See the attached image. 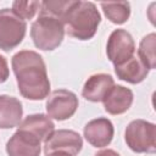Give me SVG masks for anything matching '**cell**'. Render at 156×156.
<instances>
[{"mask_svg":"<svg viewBox=\"0 0 156 156\" xmlns=\"http://www.w3.org/2000/svg\"><path fill=\"white\" fill-rule=\"evenodd\" d=\"M12 69L21 95L28 100H43L50 91V80L43 57L32 50H22L12 56Z\"/></svg>","mask_w":156,"mask_h":156,"instance_id":"6da1fadb","label":"cell"},{"mask_svg":"<svg viewBox=\"0 0 156 156\" xmlns=\"http://www.w3.org/2000/svg\"><path fill=\"white\" fill-rule=\"evenodd\" d=\"M100 22L101 16L95 4L78 0L65 17V32L78 40H88L95 35Z\"/></svg>","mask_w":156,"mask_h":156,"instance_id":"7a4b0ae2","label":"cell"},{"mask_svg":"<svg viewBox=\"0 0 156 156\" xmlns=\"http://www.w3.org/2000/svg\"><path fill=\"white\" fill-rule=\"evenodd\" d=\"M30 37L38 49L43 51L55 50L63 40L65 24L52 16L39 15L30 27Z\"/></svg>","mask_w":156,"mask_h":156,"instance_id":"3957f363","label":"cell"},{"mask_svg":"<svg viewBox=\"0 0 156 156\" xmlns=\"http://www.w3.org/2000/svg\"><path fill=\"white\" fill-rule=\"evenodd\" d=\"M124 140L134 152L152 154L156 150V126L145 119H134L126 128Z\"/></svg>","mask_w":156,"mask_h":156,"instance_id":"277c9868","label":"cell"},{"mask_svg":"<svg viewBox=\"0 0 156 156\" xmlns=\"http://www.w3.org/2000/svg\"><path fill=\"white\" fill-rule=\"evenodd\" d=\"M27 23L11 9L0 10V49L10 51L18 46L26 35Z\"/></svg>","mask_w":156,"mask_h":156,"instance_id":"5b68a950","label":"cell"},{"mask_svg":"<svg viewBox=\"0 0 156 156\" xmlns=\"http://www.w3.org/2000/svg\"><path fill=\"white\" fill-rule=\"evenodd\" d=\"M46 100V113L50 118L57 121H65L72 117L78 108V98L74 93L66 89L54 90L48 95Z\"/></svg>","mask_w":156,"mask_h":156,"instance_id":"8992f818","label":"cell"},{"mask_svg":"<svg viewBox=\"0 0 156 156\" xmlns=\"http://www.w3.org/2000/svg\"><path fill=\"white\" fill-rule=\"evenodd\" d=\"M135 52V43L130 33L126 29H115L106 44L107 58L115 65H121L129 60Z\"/></svg>","mask_w":156,"mask_h":156,"instance_id":"52a82bcc","label":"cell"},{"mask_svg":"<svg viewBox=\"0 0 156 156\" xmlns=\"http://www.w3.org/2000/svg\"><path fill=\"white\" fill-rule=\"evenodd\" d=\"M82 146L83 139L77 132L69 129H58L54 130L45 140L44 152L45 155H49L51 152L63 151L76 156L82 150Z\"/></svg>","mask_w":156,"mask_h":156,"instance_id":"ba28073f","label":"cell"},{"mask_svg":"<svg viewBox=\"0 0 156 156\" xmlns=\"http://www.w3.org/2000/svg\"><path fill=\"white\" fill-rule=\"evenodd\" d=\"M84 138L94 147L107 146L113 138V124L105 117H99L88 122L83 129Z\"/></svg>","mask_w":156,"mask_h":156,"instance_id":"9c48e42d","label":"cell"},{"mask_svg":"<svg viewBox=\"0 0 156 156\" xmlns=\"http://www.w3.org/2000/svg\"><path fill=\"white\" fill-rule=\"evenodd\" d=\"M41 141L34 135L17 129L6 144L9 156H39Z\"/></svg>","mask_w":156,"mask_h":156,"instance_id":"30bf717a","label":"cell"},{"mask_svg":"<svg viewBox=\"0 0 156 156\" xmlns=\"http://www.w3.org/2000/svg\"><path fill=\"white\" fill-rule=\"evenodd\" d=\"M133 91L123 85H113L104 98V108L110 115H122L133 104Z\"/></svg>","mask_w":156,"mask_h":156,"instance_id":"8fae6325","label":"cell"},{"mask_svg":"<svg viewBox=\"0 0 156 156\" xmlns=\"http://www.w3.org/2000/svg\"><path fill=\"white\" fill-rule=\"evenodd\" d=\"M113 85L115 82L110 74L96 73L87 79L82 90V95L85 100H89L91 102H100L104 100V98Z\"/></svg>","mask_w":156,"mask_h":156,"instance_id":"7c38bea8","label":"cell"},{"mask_svg":"<svg viewBox=\"0 0 156 156\" xmlns=\"http://www.w3.org/2000/svg\"><path fill=\"white\" fill-rule=\"evenodd\" d=\"M17 129L24 130L34 135L40 141H45L48 136L55 130V124L49 116L43 113H34V115L27 116L18 124Z\"/></svg>","mask_w":156,"mask_h":156,"instance_id":"4fadbf2b","label":"cell"},{"mask_svg":"<svg viewBox=\"0 0 156 156\" xmlns=\"http://www.w3.org/2000/svg\"><path fill=\"white\" fill-rule=\"evenodd\" d=\"M23 115L22 104L17 98L0 95V128L10 129L21 123Z\"/></svg>","mask_w":156,"mask_h":156,"instance_id":"5bb4252c","label":"cell"},{"mask_svg":"<svg viewBox=\"0 0 156 156\" xmlns=\"http://www.w3.org/2000/svg\"><path fill=\"white\" fill-rule=\"evenodd\" d=\"M115 72L117 74V78L130 84H138L143 82L149 74L147 67L141 62L138 55H133L126 62L115 66Z\"/></svg>","mask_w":156,"mask_h":156,"instance_id":"9a60e30c","label":"cell"},{"mask_svg":"<svg viewBox=\"0 0 156 156\" xmlns=\"http://www.w3.org/2000/svg\"><path fill=\"white\" fill-rule=\"evenodd\" d=\"M101 9L107 20L115 24H123L130 16V4L128 1L101 2Z\"/></svg>","mask_w":156,"mask_h":156,"instance_id":"2e32d148","label":"cell"},{"mask_svg":"<svg viewBox=\"0 0 156 156\" xmlns=\"http://www.w3.org/2000/svg\"><path fill=\"white\" fill-rule=\"evenodd\" d=\"M74 0H46L40 2L39 15L52 16L60 21H65V17L69 9L73 6Z\"/></svg>","mask_w":156,"mask_h":156,"instance_id":"e0dca14e","label":"cell"},{"mask_svg":"<svg viewBox=\"0 0 156 156\" xmlns=\"http://www.w3.org/2000/svg\"><path fill=\"white\" fill-rule=\"evenodd\" d=\"M155 46H156V34L155 33H150V34L145 35L139 44L138 57L147 67V69H154L156 66Z\"/></svg>","mask_w":156,"mask_h":156,"instance_id":"ac0fdd59","label":"cell"},{"mask_svg":"<svg viewBox=\"0 0 156 156\" xmlns=\"http://www.w3.org/2000/svg\"><path fill=\"white\" fill-rule=\"evenodd\" d=\"M39 9H40L39 1H13L11 10L20 18L26 21V20H32Z\"/></svg>","mask_w":156,"mask_h":156,"instance_id":"d6986e66","label":"cell"},{"mask_svg":"<svg viewBox=\"0 0 156 156\" xmlns=\"http://www.w3.org/2000/svg\"><path fill=\"white\" fill-rule=\"evenodd\" d=\"M9 76H10V71H9L7 61L2 55H0V83L6 82Z\"/></svg>","mask_w":156,"mask_h":156,"instance_id":"ffe728a7","label":"cell"},{"mask_svg":"<svg viewBox=\"0 0 156 156\" xmlns=\"http://www.w3.org/2000/svg\"><path fill=\"white\" fill-rule=\"evenodd\" d=\"M95 156H121V155L112 149H104V150L99 151Z\"/></svg>","mask_w":156,"mask_h":156,"instance_id":"44dd1931","label":"cell"},{"mask_svg":"<svg viewBox=\"0 0 156 156\" xmlns=\"http://www.w3.org/2000/svg\"><path fill=\"white\" fill-rule=\"evenodd\" d=\"M45 156H73L68 152H63V151H56V152H51L49 155H45Z\"/></svg>","mask_w":156,"mask_h":156,"instance_id":"7402d4cb","label":"cell"}]
</instances>
